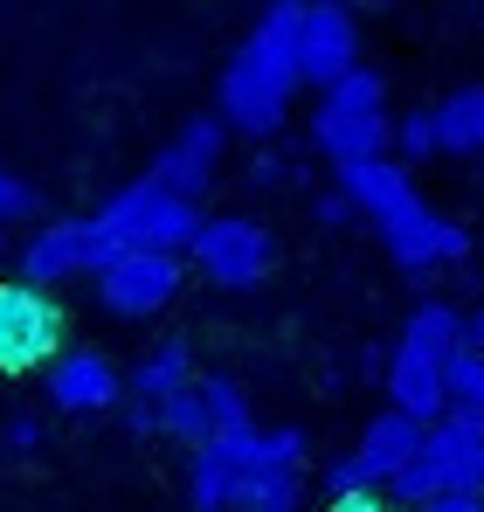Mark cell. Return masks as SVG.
Masks as SVG:
<instances>
[{"label":"cell","mask_w":484,"mask_h":512,"mask_svg":"<svg viewBox=\"0 0 484 512\" xmlns=\"http://www.w3.org/2000/svg\"><path fill=\"white\" fill-rule=\"evenodd\" d=\"M298 28H305V7L298 0H277L249 28V42L229 56V70H222V111H215L229 132L270 139L284 125V111L298 97Z\"/></svg>","instance_id":"cell-1"},{"label":"cell","mask_w":484,"mask_h":512,"mask_svg":"<svg viewBox=\"0 0 484 512\" xmlns=\"http://www.w3.org/2000/svg\"><path fill=\"white\" fill-rule=\"evenodd\" d=\"M402 506H436V499H484V423L478 416H443L422 429V450L402 478L388 485Z\"/></svg>","instance_id":"cell-2"},{"label":"cell","mask_w":484,"mask_h":512,"mask_svg":"<svg viewBox=\"0 0 484 512\" xmlns=\"http://www.w3.org/2000/svg\"><path fill=\"white\" fill-rule=\"evenodd\" d=\"M97 222H104V236L118 250H139V256H187V243L201 236V208L180 201V194H166L153 173L146 180H125L97 208Z\"/></svg>","instance_id":"cell-3"},{"label":"cell","mask_w":484,"mask_h":512,"mask_svg":"<svg viewBox=\"0 0 484 512\" xmlns=\"http://www.w3.org/2000/svg\"><path fill=\"white\" fill-rule=\"evenodd\" d=\"M270 229L256 222V215H201V236L187 243V263L208 277V284H222V291H249V284H263L270 277Z\"/></svg>","instance_id":"cell-4"},{"label":"cell","mask_w":484,"mask_h":512,"mask_svg":"<svg viewBox=\"0 0 484 512\" xmlns=\"http://www.w3.org/2000/svg\"><path fill=\"white\" fill-rule=\"evenodd\" d=\"M63 333L70 319L49 291H28L21 277L0 284V374H35V367L49 374V360L63 353Z\"/></svg>","instance_id":"cell-5"},{"label":"cell","mask_w":484,"mask_h":512,"mask_svg":"<svg viewBox=\"0 0 484 512\" xmlns=\"http://www.w3.org/2000/svg\"><path fill=\"white\" fill-rule=\"evenodd\" d=\"M118 243L104 236L97 215H70V222H49L35 229V243L21 250V284L28 291H49V284H70V277H97L104 263H118Z\"/></svg>","instance_id":"cell-6"},{"label":"cell","mask_w":484,"mask_h":512,"mask_svg":"<svg viewBox=\"0 0 484 512\" xmlns=\"http://www.w3.org/2000/svg\"><path fill=\"white\" fill-rule=\"evenodd\" d=\"M381 243H388V256L422 284V277H436V270H450V263L471 256V229L450 222V215H436L429 201H415V208H402L395 222H381Z\"/></svg>","instance_id":"cell-7"},{"label":"cell","mask_w":484,"mask_h":512,"mask_svg":"<svg viewBox=\"0 0 484 512\" xmlns=\"http://www.w3.org/2000/svg\"><path fill=\"white\" fill-rule=\"evenodd\" d=\"M180 284H187V263H180V256L125 250L118 263L97 270V298H104V312H118V319H153V312H166V305L180 298Z\"/></svg>","instance_id":"cell-8"},{"label":"cell","mask_w":484,"mask_h":512,"mask_svg":"<svg viewBox=\"0 0 484 512\" xmlns=\"http://www.w3.org/2000/svg\"><path fill=\"white\" fill-rule=\"evenodd\" d=\"M353 70H360V21L346 7H332V0L305 7V28H298V84L332 90V84H346Z\"/></svg>","instance_id":"cell-9"},{"label":"cell","mask_w":484,"mask_h":512,"mask_svg":"<svg viewBox=\"0 0 484 512\" xmlns=\"http://www.w3.org/2000/svg\"><path fill=\"white\" fill-rule=\"evenodd\" d=\"M222 139H229V125L222 118H187L173 139H166V153L153 160V180H160L166 194H180V201H194L201 208V194H208V180H215V160H222Z\"/></svg>","instance_id":"cell-10"},{"label":"cell","mask_w":484,"mask_h":512,"mask_svg":"<svg viewBox=\"0 0 484 512\" xmlns=\"http://www.w3.org/2000/svg\"><path fill=\"white\" fill-rule=\"evenodd\" d=\"M118 395H125V374H118L104 353L70 346V353L49 360V402H56L63 416H97V409H111Z\"/></svg>","instance_id":"cell-11"},{"label":"cell","mask_w":484,"mask_h":512,"mask_svg":"<svg viewBox=\"0 0 484 512\" xmlns=\"http://www.w3.org/2000/svg\"><path fill=\"white\" fill-rule=\"evenodd\" d=\"M388 139H395L388 111H332V104H319V111H312V146H319L332 167L388 160Z\"/></svg>","instance_id":"cell-12"},{"label":"cell","mask_w":484,"mask_h":512,"mask_svg":"<svg viewBox=\"0 0 484 512\" xmlns=\"http://www.w3.org/2000/svg\"><path fill=\"white\" fill-rule=\"evenodd\" d=\"M339 194L353 201V215H367L374 229L395 222L402 208H415V180H408L402 160H360V167H339Z\"/></svg>","instance_id":"cell-13"},{"label":"cell","mask_w":484,"mask_h":512,"mask_svg":"<svg viewBox=\"0 0 484 512\" xmlns=\"http://www.w3.org/2000/svg\"><path fill=\"white\" fill-rule=\"evenodd\" d=\"M388 409L395 416H408V423L436 429L443 416H450V395H443V367L436 360H422V353H388Z\"/></svg>","instance_id":"cell-14"},{"label":"cell","mask_w":484,"mask_h":512,"mask_svg":"<svg viewBox=\"0 0 484 512\" xmlns=\"http://www.w3.org/2000/svg\"><path fill=\"white\" fill-rule=\"evenodd\" d=\"M415 450H422V423H408V416H374L367 436H360V450H353V464H360V478L381 492V485H395L408 464H415Z\"/></svg>","instance_id":"cell-15"},{"label":"cell","mask_w":484,"mask_h":512,"mask_svg":"<svg viewBox=\"0 0 484 512\" xmlns=\"http://www.w3.org/2000/svg\"><path fill=\"white\" fill-rule=\"evenodd\" d=\"M125 388L153 409V402H166V395H180V388H194V346L187 340H160L132 374H125Z\"/></svg>","instance_id":"cell-16"},{"label":"cell","mask_w":484,"mask_h":512,"mask_svg":"<svg viewBox=\"0 0 484 512\" xmlns=\"http://www.w3.org/2000/svg\"><path fill=\"white\" fill-rule=\"evenodd\" d=\"M457 326H464V312H457V305L422 298V305L408 312V326H402V353H422V360L450 367V360H457Z\"/></svg>","instance_id":"cell-17"},{"label":"cell","mask_w":484,"mask_h":512,"mask_svg":"<svg viewBox=\"0 0 484 512\" xmlns=\"http://www.w3.org/2000/svg\"><path fill=\"white\" fill-rule=\"evenodd\" d=\"M429 118H436V146H443V153H457V160H464V153H484V84L450 90Z\"/></svg>","instance_id":"cell-18"},{"label":"cell","mask_w":484,"mask_h":512,"mask_svg":"<svg viewBox=\"0 0 484 512\" xmlns=\"http://www.w3.org/2000/svg\"><path fill=\"white\" fill-rule=\"evenodd\" d=\"M236 485H242V471L215 450V443H201V450H194V471H187L194 512H236Z\"/></svg>","instance_id":"cell-19"},{"label":"cell","mask_w":484,"mask_h":512,"mask_svg":"<svg viewBox=\"0 0 484 512\" xmlns=\"http://www.w3.org/2000/svg\"><path fill=\"white\" fill-rule=\"evenodd\" d=\"M194 395H201V416H208V443L249 429V395H242L236 374H194Z\"/></svg>","instance_id":"cell-20"},{"label":"cell","mask_w":484,"mask_h":512,"mask_svg":"<svg viewBox=\"0 0 484 512\" xmlns=\"http://www.w3.org/2000/svg\"><path fill=\"white\" fill-rule=\"evenodd\" d=\"M153 436H180V443H208V416H201V395L194 388H180V395H166L153 402Z\"/></svg>","instance_id":"cell-21"},{"label":"cell","mask_w":484,"mask_h":512,"mask_svg":"<svg viewBox=\"0 0 484 512\" xmlns=\"http://www.w3.org/2000/svg\"><path fill=\"white\" fill-rule=\"evenodd\" d=\"M443 395H450V416H478L484 423V353H457L443 367Z\"/></svg>","instance_id":"cell-22"},{"label":"cell","mask_w":484,"mask_h":512,"mask_svg":"<svg viewBox=\"0 0 484 512\" xmlns=\"http://www.w3.org/2000/svg\"><path fill=\"white\" fill-rule=\"evenodd\" d=\"M236 512H298V478H242Z\"/></svg>","instance_id":"cell-23"},{"label":"cell","mask_w":484,"mask_h":512,"mask_svg":"<svg viewBox=\"0 0 484 512\" xmlns=\"http://www.w3.org/2000/svg\"><path fill=\"white\" fill-rule=\"evenodd\" d=\"M325 104H332V111H381V104H388V84H381L374 70H353L346 84L325 90Z\"/></svg>","instance_id":"cell-24"},{"label":"cell","mask_w":484,"mask_h":512,"mask_svg":"<svg viewBox=\"0 0 484 512\" xmlns=\"http://www.w3.org/2000/svg\"><path fill=\"white\" fill-rule=\"evenodd\" d=\"M395 146H402V160H436L443 146H436V118L429 111H408L402 125H395Z\"/></svg>","instance_id":"cell-25"},{"label":"cell","mask_w":484,"mask_h":512,"mask_svg":"<svg viewBox=\"0 0 484 512\" xmlns=\"http://www.w3.org/2000/svg\"><path fill=\"white\" fill-rule=\"evenodd\" d=\"M325 492H332V499H367L374 485L360 478V464H353V457H332V464H325Z\"/></svg>","instance_id":"cell-26"},{"label":"cell","mask_w":484,"mask_h":512,"mask_svg":"<svg viewBox=\"0 0 484 512\" xmlns=\"http://www.w3.org/2000/svg\"><path fill=\"white\" fill-rule=\"evenodd\" d=\"M21 215H35V187L14 180V173H0V222H21Z\"/></svg>","instance_id":"cell-27"},{"label":"cell","mask_w":484,"mask_h":512,"mask_svg":"<svg viewBox=\"0 0 484 512\" xmlns=\"http://www.w3.org/2000/svg\"><path fill=\"white\" fill-rule=\"evenodd\" d=\"M457 353H484V305L464 312V326H457Z\"/></svg>","instance_id":"cell-28"},{"label":"cell","mask_w":484,"mask_h":512,"mask_svg":"<svg viewBox=\"0 0 484 512\" xmlns=\"http://www.w3.org/2000/svg\"><path fill=\"white\" fill-rule=\"evenodd\" d=\"M319 222H325V229H346V222H353V201H346L339 187H332V194H319Z\"/></svg>","instance_id":"cell-29"},{"label":"cell","mask_w":484,"mask_h":512,"mask_svg":"<svg viewBox=\"0 0 484 512\" xmlns=\"http://www.w3.org/2000/svg\"><path fill=\"white\" fill-rule=\"evenodd\" d=\"M35 443H42V423L35 416H14L7 423V450H35Z\"/></svg>","instance_id":"cell-30"},{"label":"cell","mask_w":484,"mask_h":512,"mask_svg":"<svg viewBox=\"0 0 484 512\" xmlns=\"http://www.w3.org/2000/svg\"><path fill=\"white\" fill-rule=\"evenodd\" d=\"M332 512H388L381 492H367V499H332Z\"/></svg>","instance_id":"cell-31"},{"label":"cell","mask_w":484,"mask_h":512,"mask_svg":"<svg viewBox=\"0 0 484 512\" xmlns=\"http://www.w3.org/2000/svg\"><path fill=\"white\" fill-rule=\"evenodd\" d=\"M422 512H484V499H436V506H422Z\"/></svg>","instance_id":"cell-32"}]
</instances>
